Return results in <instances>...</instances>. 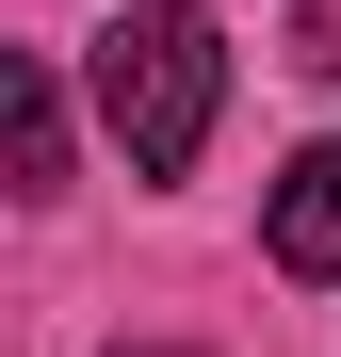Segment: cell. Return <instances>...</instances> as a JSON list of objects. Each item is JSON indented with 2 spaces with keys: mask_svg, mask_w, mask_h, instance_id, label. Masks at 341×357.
I'll return each instance as SVG.
<instances>
[{
  "mask_svg": "<svg viewBox=\"0 0 341 357\" xmlns=\"http://www.w3.org/2000/svg\"><path fill=\"white\" fill-rule=\"evenodd\" d=\"M293 66H309V82L341 98V17H309V33H293Z\"/></svg>",
  "mask_w": 341,
  "mask_h": 357,
  "instance_id": "4",
  "label": "cell"
},
{
  "mask_svg": "<svg viewBox=\"0 0 341 357\" xmlns=\"http://www.w3.org/2000/svg\"><path fill=\"white\" fill-rule=\"evenodd\" d=\"M0 114H17V195H66V82H49L33 49L0 66Z\"/></svg>",
  "mask_w": 341,
  "mask_h": 357,
  "instance_id": "3",
  "label": "cell"
},
{
  "mask_svg": "<svg viewBox=\"0 0 341 357\" xmlns=\"http://www.w3.org/2000/svg\"><path fill=\"white\" fill-rule=\"evenodd\" d=\"M98 114H114V146H130V178H179L211 146V114H227V49L195 0H130V17L98 33Z\"/></svg>",
  "mask_w": 341,
  "mask_h": 357,
  "instance_id": "1",
  "label": "cell"
},
{
  "mask_svg": "<svg viewBox=\"0 0 341 357\" xmlns=\"http://www.w3.org/2000/svg\"><path fill=\"white\" fill-rule=\"evenodd\" d=\"M130 357H162V341H130Z\"/></svg>",
  "mask_w": 341,
  "mask_h": 357,
  "instance_id": "5",
  "label": "cell"
},
{
  "mask_svg": "<svg viewBox=\"0 0 341 357\" xmlns=\"http://www.w3.org/2000/svg\"><path fill=\"white\" fill-rule=\"evenodd\" d=\"M260 260H276V276H341V146H309V162L260 195Z\"/></svg>",
  "mask_w": 341,
  "mask_h": 357,
  "instance_id": "2",
  "label": "cell"
}]
</instances>
